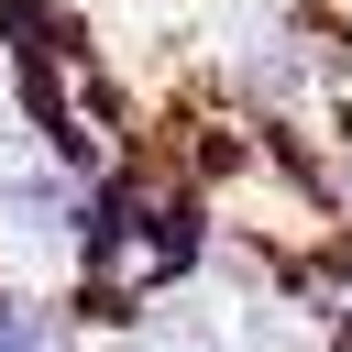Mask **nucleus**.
Returning <instances> with one entry per match:
<instances>
[{"instance_id":"nucleus-1","label":"nucleus","mask_w":352,"mask_h":352,"mask_svg":"<svg viewBox=\"0 0 352 352\" xmlns=\"http://www.w3.org/2000/svg\"><path fill=\"white\" fill-rule=\"evenodd\" d=\"M66 341V319L44 308V297H22V286H0V352H55Z\"/></svg>"}]
</instances>
